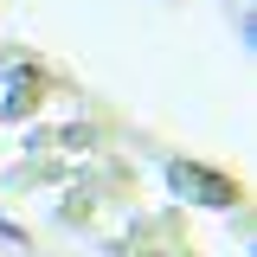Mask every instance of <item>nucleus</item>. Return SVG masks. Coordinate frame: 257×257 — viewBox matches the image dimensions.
I'll return each instance as SVG.
<instances>
[{"mask_svg":"<svg viewBox=\"0 0 257 257\" xmlns=\"http://www.w3.org/2000/svg\"><path fill=\"white\" fill-rule=\"evenodd\" d=\"M174 187L187 193V199H206V206H225L231 193H225V180H212V174H193V167H174Z\"/></svg>","mask_w":257,"mask_h":257,"instance_id":"nucleus-1","label":"nucleus"}]
</instances>
